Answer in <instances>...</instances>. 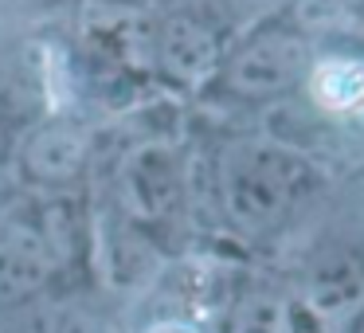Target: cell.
Here are the masks:
<instances>
[{
	"label": "cell",
	"mask_w": 364,
	"mask_h": 333,
	"mask_svg": "<svg viewBox=\"0 0 364 333\" xmlns=\"http://www.w3.org/2000/svg\"><path fill=\"white\" fill-rule=\"evenodd\" d=\"M294 161L270 145H239L223 161V200L239 223H267L282 212Z\"/></svg>",
	"instance_id": "6da1fadb"
},
{
	"label": "cell",
	"mask_w": 364,
	"mask_h": 333,
	"mask_svg": "<svg viewBox=\"0 0 364 333\" xmlns=\"http://www.w3.org/2000/svg\"><path fill=\"white\" fill-rule=\"evenodd\" d=\"M301 51L298 40H286V36H262L251 48H243L231 63V83H235L243 95H278L282 87H290L301 71Z\"/></svg>",
	"instance_id": "7a4b0ae2"
},
{
	"label": "cell",
	"mask_w": 364,
	"mask_h": 333,
	"mask_svg": "<svg viewBox=\"0 0 364 333\" xmlns=\"http://www.w3.org/2000/svg\"><path fill=\"white\" fill-rule=\"evenodd\" d=\"M161 63L181 83H204L220 63V51L204 24L176 16L161 28Z\"/></svg>",
	"instance_id": "3957f363"
},
{
	"label": "cell",
	"mask_w": 364,
	"mask_h": 333,
	"mask_svg": "<svg viewBox=\"0 0 364 333\" xmlns=\"http://www.w3.org/2000/svg\"><path fill=\"white\" fill-rule=\"evenodd\" d=\"M126 204L141 220H153L173 200V165L165 149H137L126 165Z\"/></svg>",
	"instance_id": "277c9868"
},
{
	"label": "cell",
	"mask_w": 364,
	"mask_h": 333,
	"mask_svg": "<svg viewBox=\"0 0 364 333\" xmlns=\"http://www.w3.org/2000/svg\"><path fill=\"white\" fill-rule=\"evenodd\" d=\"M43 278H48V255H43L40 239H0V302L28 298L32 290L43 286Z\"/></svg>",
	"instance_id": "5b68a950"
},
{
	"label": "cell",
	"mask_w": 364,
	"mask_h": 333,
	"mask_svg": "<svg viewBox=\"0 0 364 333\" xmlns=\"http://www.w3.org/2000/svg\"><path fill=\"white\" fill-rule=\"evenodd\" d=\"M82 157H87V142H82L79 130L55 126L32 137V145L24 153V165L40 181H67V176L79 173Z\"/></svg>",
	"instance_id": "8992f818"
},
{
	"label": "cell",
	"mask_w": 364,
	"mask_h": 333,
	"mask_svg": "<svg viewBox=\"0 0 364 333\" xmlns=\"http://www.w3.org/2000/svg\"><path fill=\"white\" fill-rule=\"evenodd\" d=\"M314 102L329 114H353L364 110V63L356 59H329L309 79Z\"/></svg>",
	"instance_id": "52a82bcc"
},
{
	"label": "cell",
	"mask_w": 364,
	"mask_h": 333,
	"mask_svg": "<svg viewBox=\"0 0 364 333\" xmlns=\"http://www.w3.org/2000/svg\"><path fill=\"white\" fill-rule=\"evenodd\" d=\"M360 294H364V278L356 275L353 267H341V270H329V275L317 278L314 290H309V302H314L317 314H341V310H348Z\"/></svg>",
	"instance_id": "ba28073f"
},
{
	"label": "cell",
	"mask_w": 364,
	"mask_h": 333,
	"mask_svg": "<svg viewBox=\"0 0 364 333\" xmlns=\"http://www.w3.org/2000/svg\"><path fill=\"white\" fill-rule=\"evenodd\" d=\"M231 333H286V306L270 294L247 298L231 322Z\"/></svg>",
	"instance_id": "9c48e42d"
},
{
	"label": "cell",
	"mask_w": 364,
	"mask_h": 333,
	"mask_svg": "<svg viewBox=\"0 0 364 333\" xmlns=\"http://www.w3.org/2000/svg\"><path fill=\"white\" fill-rule=\"evenodd\" d=\"M4 333H55V325H51V317H28V322H16Z\"/></svg>",
	"instance_id": "30bf717a"
},
{
	"label": "cell",
	"mask_w": 364,
	"mask_h": 333,
	"mask_svg": "<svg viewBox=\"0 0 364 333\" xmlns=\"http://www.w3.org/2000/svg\"><path fill=\"white\" fill-rule=\"evenodd\" d=\"M149 333H200V329H192V325H184V322H161V325H153Z\"/></svg>",
	"instance_id": "8fae6325"
},
{
	"label": "cell",
	"mask_w": 364,
	"mask_h": 333,
	"mask_svg": "<svg viewBox=\"0 0 364 333\" xmlns=\"http://www.w3.org/2000/svg\"><path fill=\"white\" fill-rule=\"evenodd\" d=\"M0 145H4V126H0Z\"/></svg>",
	"instance_id": "7c38bea8"
}]
</instances>
